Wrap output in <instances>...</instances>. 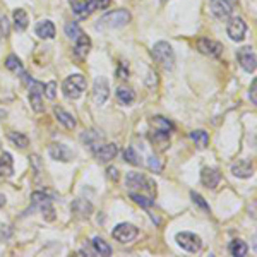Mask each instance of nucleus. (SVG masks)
<instances>
[{
  "label": "nucleus",
  "mask_w": 257,
  "mask_h": 257,
  "mask_svg": "<svg viewBox=\"0 0 257 257\" xmlns=\"http://www.w3.org/2000/svg\"><path fill=\"white\" fill-rule=\"evenodd\" d=\"M130 23V12L127 9H115L100 17L96 28L98 30H118Z\"/></svg>",
  "instance_id": "1"
},
{
  "label": "nucleus",
  "mask_w": 257,
  "mask_h": 257,
  "mask_svg": "<svg viewBox=\"0 0 257 257\" xmlns=\"http://www.w3.org/2000/svg\"><path fill=\"white\" fill-rule=\"evenodd\" d=\"M125 185H127L130 192L139 189L141 194L151 195V197H154V194H156V184L151 179H147V177H144L143 173H137V172L127 173V177H125Z\"/></svg>",
  "instance_id": "2"
},
{
  "label": "nucleus",
  "mask_w": 257,
  "mask_h": 257,
  "mask_svg": "<svg viewBox=\"0 0 257 257\" xmlns=\"http://www.w3.org/2000/svg\"><path fill=\"white\" fill-rule=\"evenodd\" d=\"M86 88H88V81L81 74L69 75L62 84V91L65 98H69V100H79L82 96V93L86 91Z\"/></svg>",
  "instance_id": "3"
},
{
  "label": "nucleus",
  "mask_w": 257,
  "mask_h": 257,
  "mask_svg": "<svg viewBox=\"0 0 257 257\" xmlns=\"http://www.w3.org/2000/svg\"><path fill=\"white\" fill-rule=\"evenodd\" d=\"M153 59L161 65L165 71H172L175 67V52L166 41H158L153 46Z\"/></svg>",
  "instance_id": "4"
},
{
  "label": "nucleus",
  "mask_w": 257,
  "mask_h": 257,
  "mask_svg": "<svg viewBox=\"0 0 257 257\" xmlns=\"http://www.w3.org/2000/svg\"><path fill=\"white\" fill-rule=\"evenodd\" d=\"M23 79L30 84V103H31V108L36 111V113H43L45 111V105H43V93H45V84L39 81H35L31 79L28 74L23 72Z\"/></svg>",
  "instance_id": "5"
},
{
  "label": "nucleus",
  "mask_w": 257,
  "mask_h": 257,
  "mask_svg": "<svg viewBox=\"0 0 257 257\" xmlns=\"http://www.w3.org/2000/svg\"><path fill=\"white\" fill-rule=\"evenodd\" d=\"M175 240L179 244V247H182L184 251L190 252V254H195V252H199L202 249L201 237L195 233H190V231H180V233H177Z\"/></svg>",
  "instance_id": "6"
},
{
  "label": "nucleus",
  "mask_w": 257,
  "mask_h": 257,
  "mask_svg": "<svg viewBox=\"0 0 257 257\" xmlns=\"http://www.w3.org/2000/svg\"><path fill=\"white\" fill-rule=\"evenodd\" d=\"M137 235H139V230L134 225H130V223H120L111 231V237L117 242H120V244H129V242L136 240Z\"/></svg>",
  "instance_id": "7"
},
{
  "label": "nucleus",
  "mask_w": 257,
  "mask_h": 257,
  "mask_svg": "<svg viewBox=\"0 0 257 257\" xmlns=\"http://www.w3.org/2000/svg\"><path fill=\"white\" fill-rule=\"evenodd\" d=\"M197 50L202 55L209 57V59H218L223 53V45L220 41L209 38H199L197 39Z\"/></svg>",
  "instance_id": "8"
},
{
  "label": "nucleus",
  "mask_w": 257,
  "mask_h": 257,
  "mask_svg": "<svg viewBox=\"0 0 257 257\" xmlns=\"http://www.w3.org/2000/svg\"><path fill=\"white\" fill-rule=\"evenodd\" d=\"M110 96V84H108V79L100 75L95 79V84H93V101L96 105H105V101Z\"/></svg>",
  "instance_id": "9"
},
{
  "label": "nucleus",
  "mask_w": 257,
  "mask_h": 257,
  "mask_svg": "<svg viewBox=\"0 0 257 257\" xmlns=\"http://www.w3.org/2000/svg\"><path fill=\"white\" fill-rule=\"evenodd\" d=\"M226 33L233 41H244L245 33H247V24L242 17H231L226 26Z\"/></svg>",
  "instance_id": "10"
},
{
  "label": "nucleus",
  "mask_w": 257,
  "mask_h": 257,
  "mask_svg": "<svg viewBox=\"0 0 257 257\" xmlns=\"http://www.w3.org/2000/svg\"><path fill=\"white\" fill-rule=\"evenodd\" d=\"M237 59L245 72H256V53L252 46H244L238 50Z\"/></svg>",
  "instance_id": "11"
},
{
  "label": "nucleus",
  "mask_w": 257,
  "mask_h": 257,
  "mask_svg": "<svg viewBox=\"0 0 257 257\" xmlns=\"http://www.w3.org/2000/svg\"><path fill=\"white\" fill-rule=\"evenodd\" d=\"M98 9L96 0H74L72 2V10L77 17L81 19H86L91 12H95Z\"/></svg>",
  "instance_id": "12"
},
{
  "label": "nucleus",
  "mask_w": 257,
  "mask_h": 257,
  "mask_svg": "<svg viewBox=\"0 0 257 257\" xmlns=\"http://www.w3.org/2000/svg\"><path fill=\"white\" fill-rule=\"evenodd\" d=\"M48 154L52 156V160L62 161V163H69L74 160V153H72V149H69L65 144H52V146L48 147Z\"/></svg>",
  "instance_id": "13"
},
{
  "label": "nucleus",
  "mask_w": 257,
  "mask_h": 257,
  "mask_svg": "<svg viewBox=\"0 0 257 257\" xmlns=\"http://www.w3.org/2000/svg\"><path fill=\"white\" fill-rule=\"evenodd\" d=\"M201 182H202V185L208 187V189H216V187L220 185V182H221V173H220L216 168L206 166V168H202V172H201Z\"/></svg>",
  "instance_id": "14"
},
{
  "label": "nucleus",
  "mask_w": 257,
  "mask_h": 257,
  "mask_svg": "<svg viewBox=\"0 0 257 257\" xmlns=\"http://www.w3.org/2000/svg\"><path fill=\"white\" fill-rule=\"evenodd\" d=\"M209 9H211L213 16L220 21L228 19L231 16V3H228L226 0H211L209 2Z\"/></svg>",
  "instance_id": "15"
},
{
  "label": "nucleus",
  "mask_w": 257,
  "mask_h": 257,
  "mask_svg": "<svg viewBox=\"0 0 257 257\" xmlns=\"http://www.w3.org/2000/svg\"><path fill=\"white\" fill-rule=\"evenodd\" d=\"M93 154L100 163H108L118 154V146L117 144H103V146H98Z\"/></svg>",
  "instance_id": "16"
},
{
  "label": "nucleus",
  "mask_w": 257,
  "mask_h": 257,
  "mask_svg": "<svg viewBox=\"0 0 257 257\" xmlns=\"http://www.w3.org/2000/svg\"><path fill=\"white\" fill-rule=\"evenodd\" d=\"M71 211L74 213L77 218L88 220L89 216L93 215V204L88 201V199H75L71 206Z\"/></svg>",
  "instance_id": "17"
},
{
  "label": "nucleus",
  "mask_w": 257,
  "mask_h": 257,
  "mask_svg": "<svg viewBox=\"0 0 257 257\" xmlns=\"http://www.w3.org/2000/svg\"><path fill=\"white\" fill-rule=\"evenodd\" d=\"M91 50V38L86 33H81L77 38L74 39V53L79 59H86V55Z\"/></svg>",
  "instance_id": "18"
},
{
  "label": "nucleus",
  "mask_w": 257,
  "mask_h": 257,
  "mask_svg": "<svg viewBox=\"0 0 257 257\" xmlns=\"http://www.w3.org/2000/svg\"><path fill=\"white\" fill-rule=\"evenodd\" d=\"M231 173L238 179H251L254 175V166H252L251 161L247 160H240L231 165Z\"/></svg>",
  "instance_id": "19"
},
{
  "label": "nucleus",
  "mask_w": 257,
  "mask_h": 257,
  "mask_svg": "<svg viewBox=\"0 0 257 257\" xmlns=\"http://www.w3.org/2000/svg\"><path fill=\"white\" fill-rule=\"evenodd\" d=\"M36 36H39L41 39H53L55 38V26H53L52 21H39L35 28Z\"/></svg>",
  "instance_id": "20"
},
{
  "label": "nucleus",
  "mask_w": 257,
  "mask_h": 257,
  "mask_svg": "<svg viewBox=\"0 0 257 257\" xmlns=\"http://www.w3.org/2000/svg\"><path fill=\"white\" fill-rule=\"evenodd\" d=\"M53 111H55L57 120H59L65 129H69V130L75 129V125H77V122H75L74 115H71V113H69V111H65L64 108H60V107H55V110H53Z\"/></svg>",
  "instance_id": "21"
},
{
  "label": "nucleus",
  "mask_w": 257,
  "mask_h": 257,
  "mask_svg": "<svg viewBox=\"0 0 257 257\" xmlns=\"http://www.w3.org/2000/svg\"><path fill=\"white\" fill-rule=\"evenodd\" d=\"M14 175V161L10 153H2L0 156V177H12Z\"/></svg>",
  "instance_id": "22"
},
{
  "label": "nucleus",
  "mask_w": 257,
  "mask_h": 257,
  "mask_svg": "<svg viewBox=\"0 0 257 257\" xmlns=\"http://www.w3.org/2000/svg\"><path fill=\"white\" fill-rule=\"evenodd\" d=\"M228 251H230L231 256L235 257H245L249 252V247L247 244H245L244 240H240V238H235V240L230 242V245H228Z\"/></svg>",
  "instance_id": "23"
},
{
  "label": "nucleus",
  "mask_w": 257,
  "mask_h": 257,
  "mask_svg": "<svg viewBox=\"0 0 257 257\" xmlns=\"http://www.w3.org/2000/svg\"><path fill=\"white\" fill-rule=\"evenodd\" d=\"M190 139L194 141L195 146H197L199 149H206L209 144V134L202 129H197V130H192V132H190Z\"/></svg>",
  "instance_id": "24"
},
{
  "label": "nucleus",
  "mask_w": 257,
  "mask_h": 257,
  "mask_svg": "<svg viewBox=\"0 0 257 257\" xmlns=\"http://www.w3.org/2000/svg\"><path fill=\"white\" fill-rule=\"evenodd\" d=\"M81 141L86 144V146H89V149L95 151L98 146H100V141H101V136L96 132V130H88V132H84L81 136Z\"/></svg>",
  "instance_id": "25"
},
{
  "label": "nucleus",
  "mask_w": 257,
  "mask_h": 257,
  "mask_svg": "<svg viewBox=\"0 0 257 257\" xmlns=\"http://www.w3.org/2000/svg\"><path fill=\"white\" fill-rule=\"evenodd\" d=\"M117 98L118 101H120L122 105H132L134 101H136V93L132 91L130 88H125V86H120V88L117 89Z\"/></svg>",
  "instance_id": "26"
},
{
  "label": "nucleus",
  "mask_w": 257,
  "mask_h": 257,
  "mask_svg": "<svg viewBox=\"0 0 257 257\" xmlns=\"http://www.w3.org/2000/svg\"><path fill=\"white\" fill-rule=\"evenodd\" d=\"M151 141H153V144H156V146L163 151L170 146V134L163 132V130H156L154 134H151Z\"/></svg>",
  "instance_id": "27"
},
{
  "label": "nucleus",
  "mask_w": 257,
  "mask_h": 257,
  "mask_svg": "<svg viewBox=\"0 0 257 257\" xmlns=\"http://www.w3.org/2000/svg\"><path fill=\"white\" fill-rule=\"evenodd\" d=\"M14 28L17 31H24L28 28V14L24 9L14 10Z\"/></svg>",
  "instance_id": "28"
},
{
  "label": "nucleus",
  "mask_w": 257,
  "mask_h": 257,
  "mask_svg": "<svg viewBox=\"0 0 257 257\" xmlns=\"http://www.w3.org/2000/svg\"><path fill=\"white\" fill-rule=\"evenodd\" d=\"M93 249H95V252H96V254H100V256H105V257L111 256V247L103 240V238H100V237L93 238Z\"/></svg>",
  "instance_id": "29"
},
{
  "label": "nucleus",
  "mask_w": 257,
  "mask_h": 257,
  "mask_svg": "<svg viewBox=\"0 0 257 257\" xmlns=\"http://www.w3.org/2000/svg\"><path fill=\"white\" fill-rule=\"evenodd\" d=\"M130 199H132L136 204H139L141 208H149V206L154 204V197L146 194H139V192H130Z\"/></svg>",
  "instance_id": "30"
},
{
  "label": "nucleus",
  "mask_w": 257,
  "mask_h": 257,
  "mask_svg": "<svg viewBox=\"0 0 257 257\" xmlns=\"http://www.w3.org/2000/svg\"><path fill=\"white\" fill-rule=\"evenodd\" d=\"M9 141L16 147H21V149L30 146V139H28V136H24V134H21V132H9Z\"/></svg>",
  "instance_id": "31"
},
{
  "label": "nucleus",
  "mask_w": 257,
  "mask_h": 257,
  "mask_svg": "<svg viewBox=\"0 0 257 257\" xmlns=\"http://www.w3.org/2000/svg\"><path fill=\"white\" fill-rule=\"evenodd\" d=\"M151 124L154 125L158 130H163V132H172L173 129V124L172 122L168 120V118H165V117H160V115H156V117H153V120H151Z\"/></svg>",
  "instance_id": "32"
},
{
  "label": "nucleus",
  "mask_w": 257,
  "mask_h": 257,
  "mask_svg": "<svg viewBox=\"0 0 257 257\" xmlns=\"http://www.w3.org/2000/svg\"><path fill=\"white\" fill-rule=\"evenodd\" d=\"M5 67L9 69L10 72H19V74H23V64H21V60L17 59V55H9V57H7Z\"/></svg>",
  "instance_id": "33"
},
{
  "label": "nucleus",
  "mask_w": 257,
  "mask_h": 257,
  "mask_svg": "<svg viewBox=\"0 0 257 257\" xmlns=\"http://www.w3.org/2000/svg\"><path fill=\"white\" fill-rule=\"evenodd\" d=\"M41 213L46 221H53V220H55V209L52 208V201H50V199L41 202Z\"/></svg>",
  "instance_id": "34"
},
{
  "label": "nucleus",
  "mask_w": 257,
  "mask_h": 257,
  "mask_svg": "<svg viewBox=\"0 0 257 257\" xmlns=\"http://www.w3.org/2000/svg\"><path fill=\"white\" fill-rule=\"evenodd\" d=\"M64 31H65V36H69L71 39H75L82 33V30L79 28L77 23H67L64 28Z\"/></svg>",
  "instance_id": "35"
},
{
  "label": "nucleus",
  "mask_w": 257,
  "mask_h": 257,
  "mask_svg": "<svg viewBox=\"0 0 257 257\" xmlns=\"http://www.w3.org/2000/svg\"><path fill=\"white\" fill-rule=\"evenodd\" d=\"M147 168H149L151 172H154V173H161L163 172V163L158 156L151 154V156L147 158Z\"/></svg>",
  "instance_id": "36"
},
{
  "label": "nucleus",
  "mask_w": 257,
  "mask_h": 257,
  "mask_svg": "<svg viewBox=\"0 0 257 257\" xmlns=\"http://www.w3.org/2000/svg\"><path fill=\"white\" fill-rule=\"evenodd\" d=\"M124 158H125V161L130 163V165H134V166L141 165V160H139V156H137V153H136L134 147H127V149L124 151Z\"/></svg>",
  "instance_id": "37"
},
{
  "label": "nucleus",
  "mask_w": 257,
  "mask_h": 257,
  "mask_svg": "<svg viewBox=\"0 0 257 257\" xmlns=\"http://www.w3.org/2000/svg\"><path fill=\"white\" fill-rule=\"evenodd\" d=\"M45 95L48 100H55V96H57V82L55 81L48 82V84L45 86Z\"/></svg>",
  "instance_id": "38"
},
{
  "label": "nucleus",
  "mask_w": 257,
  "mask_h": 257,
  "mask_svg": "<svg viewBox=\"0 0 257 257\" xmlns=\"http://www.w3.org/2000/svg\"><path fill=\"white\" fill-rule=\"evenodd\" d=\"M190 197H192L195 204H199V206H201V208L204 209V211H209V204L204 201V197H202L201 194H197V192H190Z\"/></svg>",
  "instance_id": "39"
},
{
  "label": "nucleus",
  "mask_w": 257,
  "mask_h": 257,
  "mask_svg": "<svg viewBox=\"0 0 257 257\" xmlns=\"http://www.w3.org/2000/svg\"><path fill=\"white\" fill-rule=\"evenodd\" d=\"M46 199H50V195L45 194V192H33L31 194L33 202H43V201H46Z\"/></svg>",
  "instance_id": "40"
},
{
  "label": "nucleus",
  "mask_w": 257,
  "mask_h": 257,
  "mask_svg": "<svg viewBox=\"0 0 257 257\" xmlns=\"http://www.w3.org/2000/svg\"><path fill=\"white\" fill-rule=\"evenodd\" d=\"M107 175L110 180H113V182H117L118 180V170L115 168V166H108L107 168Z\"/></svg>",
  "instance_id": "41"
},
{
  "label": "nucleus",
  "mask_w": 257,
  "mask_h": 257,
  "mask_svg": "<svg viewBox=\"0 0 257 257\" xmlns=\"http://www.w3.org/2000/svg\"><path fill=\"white\" fill-rule=\"evenodd\" d=\"M256 88H257V81L254 79V81H252V84H251V91H249V96H251V101L252 103H257V98H256Z\"/></svg>",
  "instance_id": "42"
},
{
  "label": "nucleus",
  "mask_w": 257,
  "mask_h": 257,
  "mask_svg": "<svg viewBox=\"0 0 257 257\" xmlns=\"http://www.w3.org/2000/svg\"><path fill=\"white\" fill-rule=\"evenodd\" d=\"M117 74H118V77L120 79H127V75H129V69H125L124 67V64L120 65V69L117 71Z\"/></svg>",
  "instance_id": "43"
},
{
  "label": "nucleus",
  "mask_w": 257,
  "mask_h": 257,
  "mask_svg": "<svg viewBox=\"0 0 257 257\" xmlns=\"http://www.w3.org/2000/svg\"><path fill=\"white\" fill-rule=\"evenodd\" d=\"M96 5L98 9H107L110 5V0H96Z\"/></svg>",
  "instance_id": "44"
},
{
  "label": "nucleus",
  "mask_w": 257,
  "mask_h": 257,
  "mask_svg": "<svg viewBox=\"0 0 257 257\" xmlns=\"http://www.w3.org/2000/svg\"><path fill=\"white\" fill-rule=\"evenodd\" d=\"M0 24H2V31H3V35H9V30H7V19H5V16L0 17Z\"/></svg>",
  "instance_id": "45"
},
{
  "label": "nucleus",
  "mask_w": 257,
  "mask_h": 257,
  "mask_svg": "<svg viewBox=\"0 0 257 257\" xmlns=\"http://www.w3.org/2000/svg\"><path fill=\"white\" fill-rule=\"evenodd\" d=\"M3 204H5V195H3V194H0V209L3 208Z\"/></svg>",
  "instance_id": "46"
},
{
  "label": "nucleus",
  "mask_w": 257,
  "mask_h": 257,
  "mask_svg": "<svg viewBox=\"0 0 257 257\" xmlns=\"http://www.w3.org/2000/svg\"><path fill=\"white\" fill-rule=\"evenodd\" d=\"M5 117H7V111L0 108V120H2V118H5Z\"/></svg>",
  "instance_id": "47"
},
{
  "label": "nucleus",
  "mask_w": 257,
  "mask_h": 257,
  "mask_svg": "<svg viewBox=\"0 0 257 257\" xmlns=\"http://www.w3.org/2000/svg\"><path fill=\"white\" fill-rule=\"evenodd\" d=\"M228 3H237V0H226Z\"/></svg>",
  "instance_id": "48"
},
{
  "label": "nucleus",
  "mask_w": 257,
  "mask_h": 257,
  "mask_svg": "<svg viewBox=\"0 0 257 257\" xmlns=\"http://www.w3.org/2000/svg\"><path fill=\"white\" fill-rule=\"evenodd\" d=\"M161 2H163V3H165V2H168V0H161Z\"/></svg>",
  "instance_id": "49"
}]
</instances>
